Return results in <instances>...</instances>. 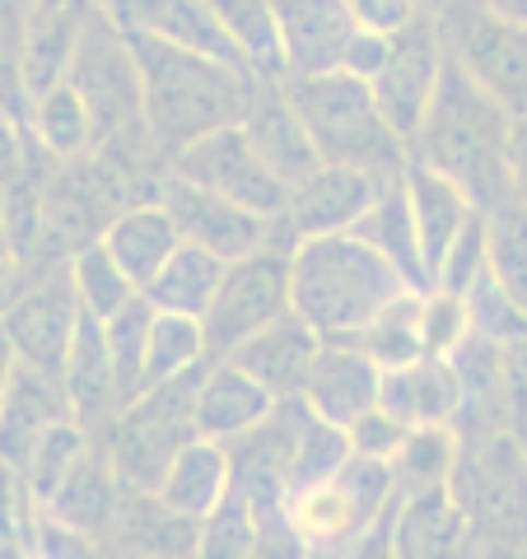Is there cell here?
I'll use <instances>...</instances> for the list:
<instances>
[{"instance_id": "obj_10", "label": "cell", "mask_w": 527, "mask_h": 559, "mask_svg": "<svg viewBox=\"0 0 527 559\" xmlns=\"http://www.w3.org/2000/svg\"><path fill=\"white\" fill-rule=\"evenodd\" d=\"M290 304V248H261L224 266L215 299L206 308V345L210 355L224 359L234 345L257 336L261 326L285 318Z\"/></svg>"}, {"instance_id": "obj_2", "label": "cell", "mask_w": 527, "mask_h": 559, "mask_svg": "<svg viewBox=\"0 0 527 559\" xmlns=\"http://www.w3.org/2000/svg\"><path fill=\"white\" fill-rule=\"evenodd\" d=\"M127 38L140 66L150 131L164 164L178 150H187L191 140H201L220 127H238L248 117L257 90L267 84L253 70L224 66L215 57H201V51L173 47L160 38H140V33H127Z\"/></svg>"}, {"instance_id": "obj_30", "label": "cell", "mask_w": 527, "mask_h": 559, "mask_svg": "<svg viewBox=\"0 0 527 559\" xmlns=\"http://www.w3.org/2000/svg\"><path fill=\"white\" fill-rule=\"evenodd\" d=\"M230 489H234L230 448L210 443V439H191L178 457H173V466L164 471V480L154 495H160L168 509H178L183 518L206 522L224 499H230Z\"/></svg>"}, {"instance_id": "obj_38", "label": "cell", "mask_w": 527, "mask_h": 559, "mask_svg": "<svg viewBox=\"0 0 527 559\" xmlns=\"http://www.w3.org/2000/svg\"><path fill=\"white\" fill-rule=\"evenodd\" d=\"M70 266V285L80 294V308L94 312L98 322H108L113 312H121L131 299H136V280L117 266V257L103 248V242H90V248H80L75 257L66 261Z\"/></svg>"}, {"instance_id": "obj_24", "label": "cell", "mask_w": 527, "mask_h": 559, "mask_svg": "<svg viewBox=\"0 0 527 559\" xmlns=\"http://www.w3.org/2000/svg\"><path fill=\"white\" fill-rule=\"evenodd\" d=\"M61 388H66L70 411H75V419L90 433H103L117 419V411L127 406L113 355H108V336H103V322L94 312L80 318V331H75V341H70V355L61 369Z\"/></svg>"}, {"instance_id": "obj_5", "label": "cell", "mask_w": 527, "mask_h": 559, "mask_svg": "<svg viewBox=\"0 0 527 559\" xmlns=\"http://www.w3.org/2000/svg\"><path fill=\"white\" fill-rule=\"evenodd\" d=\"M280 90L304 117V127L318 145L323 164L364 168L378 178H401L411 164V145L383 117L368 80L350 70H327V75H285Z\"/></svg>"}, {"instance_id": "obj_39", "label": "cell", "mask_w": 527, "mask_h": 559, "mask_svg": "<svg viewBox=\"0 0 527 559\" xmlns=\"http://www.w3.org/2000/svg\"><path fill=\"white\" fill-rule=\"evenodd\" d=\"M458 429L453 425H420L401 439L393 471H397V489L411 495V489H434V485H448L453 476V462H458Z\"/></svg>"}, {"instance_id": "obj_27", "label": "cell", "mask_w": 527, "mask_h": 559, "mask_svg": "<svg viewBox=\"0 0 527 559\" xmlns=\"http://www.w3.org/2000/svg\"><path fill=\"white\" fill-rule=\"evenodd\" d=\"M401 187H407L415 238H420V257H425V271H430V285H434V275H438V266H444L448 248L458 242V234L481 215V210L471 205V197L458 182H448L444 173H434V168L415 164V159L407 164V173H401Z\"/></svg>"}, {"instance_id": "obj_20", "label": "cell", "mask_w": 527, "mask_h": 559, "mask_svg": "<svg viewBox=\"0 0 527 559\" xmlns=\"http://www.w3.org/2000/svg\"><path fill=\"white\" fill-rule=\"evenodd\" d=\"M197 546H201V522L183 518L160 495H145V489L121 495L117 522L103 536L108 559H197Z\"/></svg>"}, {"instance_id": "obj_41", "label": "cell", "mask_w": 527, "mask_h": 559, "mask_svg": "<svg viewBox=\"0 0 527 559\" xmlns=\"http://www.w3.org/2000/svg\"><path fill=\"white\" fill-rule=\"evenodd\" d=\"M150 322H154V304L145 294L113 312L103 322V336H108V355H113V369H117V382H121V396L136 401L140 388H145V345H150Z\"/></svg>"}, {"instance_id": "obj_8", "label": "cell", "mask_w": 527, "mask_h": 559, "mask_svg": "<svg viewBox=\"0 0 527 559\" xmlns=\"http://www.w3.org/2000/svg\"><path fill=\"white\" fill-rule=\"evenodd\" d=\"M401 499L397 471L383 457H350L337 476L308 489H294L285 499V522L308 550H331V546H355L383 532Z\"/></svg>"}, {"instance_id": "obj_4", "label": "cell", "mask_w": 527, "mask_h": 559, "mask_svg": "<svg viewBox=\"0 0 527 559\" xmlns=\"http://www.w3.org/2000/svg\"><path fill=\"white\" fill-rule=\"evenodd\" d=\"M66 80L75 84V94L90 108L94 154H103V159L117 164L121 173H131V178H164L168 164L150 131L145 84H140L131 38L108 20L103 5L90 14V24L80 33V47L70 57Z\"/></svg>"}, {"instance_id": "obj_42", "label": "cell", "mask_w": 527, "mask_h": 559, "mask_svg": "<svg viewBox=\"0 0 527 559\" xmlns=\"http://www.w3.org/2000/svg\"><path fill=\"white\" fill-rule=\"evenodd\" d=\"M90 443H94V433L84 429L80 419H61V425H51L43 439H38V448H33L28 462L20 466V476L28 485V495L38 499V509L51 499V489L66 480V471L75 466L84 452H90Z\"/></svg>"}, {"instance_id": "obj_14", "label": "cell", "mask_w": 527, "mask_h": 559, "mask_svg": "<svg viewBox=\"0 0 527 559\" xmlns=\"http://www.w3.org/2000/svg\"><path fill=\"white\" fill-rule=\"evenodd\" d=\"M80 318H84V308H80L75 285H70V266H51L28 280L20 304L0 318V331H5V341L20 364L61 378L70 341H75V331H80Z\"/></svg>"}, {"instance_id": "obj_52", "label": "cell", "mask_w": 527, "mask_h": 559, "mask_svg": "<svg viewBox=\"0 0 527 559\" xmlns=\"http://www.w3.org/2000/svg\"><path fill=\"white\" fill-rule=\"evenodd\" d=\"M24 150H28V131H24L5 108H0V178H5V182L14 178V173H20Z\"/></svg>"}, {"instance_id": "obj_48", "label": "cell", "mask_w": 527, "mask_h": 559, "mask_svg": "<svg viewBox=\"0 0 527 559\" xmlns=\"http://www.w3.org/2000/svg\"><path fill=\"white\" fill-rule=\"evenodd\" d=\"M407 433H411V425H401L393 411L374 406L368 415H360L355 425H350V448H355L360 457H383V462H393Z\"/></svg>"}, {"instance_id": "obj_23", "label": "cell", "mask_w": 527, "mask_h": 559, "mask_svg": "<svg viewBox=\"0 0 527 559\" xmlns=\"http://www.w3.org/2000/svg\"><path fill=\"white\" fill-rule=\"evenodd\" d=\"M121 495H127V485H121L117 466L108 457V448L94 433L90 452L66 471V480L51 489V499L43 503V518L61 522L70 532H84V536H108V527L117 522V509H121Z\"/></svg>"}, {"instance_id": "obj_50", "label": "cell", "mask_w": 527, "mask_h": 559, "mask_svg": "<svg viewBox=\"0 0 527 559\" xmlns=\"http://www.w3.org/2000/svg\"><path fill=\"white\" fill-rule=\"evenodd\" d=\"M248 559H308V546L294 536L285 513H280V518H267L257 527V546H253Z\"/></svg>"}, {"instance_id": "obj_62", "label": "cell", "mask_w": 527, "mask_h": 559, "mask_svg": "<svg viewBox=\"0 0 527 559\" xmlns=\"http://www.w3.org/2000/svg\"><path fill=\"white\" fill-rule=\"evenodd\" d=\"M98 5H103V0H98Z\"/></svg>"}, {"instance_id": "obj_29", "label": "cell", "mask_w": 527, "mask_h": 559, "mask_svg": "<svg viewBox=\"0 0 527 559\" xmlns=\"http://www.w3.org/2000/svg\"><path fill=\"white\" fill-rule=\"evenodd\" d=\"M98 242L117 257V266L136 280V289H145L150 280L160 275L164 261L183 248V234L164 201H136L108 224V234Z\"/></svg>"}, {"instance_id": "obj_44", "label": "cell", "mask_w": 527, "mask_h": 559, "mask_svg": "<svg viewBox=\"0 0 527 559\" xmlns=\"http://www.w3.org/2000/svg\"><path fill=\"white\" fill-rule=\"evenodd\" d=\"M38 522L43 509L24 476L0 462V559H38Z\"/></svg>"}, {"instance_id": "obj_18", "label": "cell", "mask_w": 527, "mask_h": 559, "mask_svg": "<svg viewBox=\"0 0 527 559\" xmlns=\"http://www.w3.org/2000/svg\"><path fill=\"white\" fill-rule=\"evenodd\" d=\"M285 75H327L346 70V51L355 43L360 20L346 0H276Z\"/></svg>"}, {"instance_id": "obj_16", "label": "cell", "mask_w": 527, "mask_h": 559, "mask_svg": "<svg viewBox=\"0 0 527 559\" xmlns=\"http://www.w3.org/2000/svg\"><path fill=\"white\" fill-rule=\"evenodd\" d=\"M103 10H108V20L121 33L160 38V43L201 51V57L248 70V61L238 57V47L230 38V28L220 24L215 0H103Z\"/></svg>"}, {"instance_id": "obj_35", "label": "cell", "mask_w": 527, "mask_h": 559, "mask_svg": "<svg viewBox=\"0 0 527 559\" xmlns=\"http://www.w3.org/2000/svg\"><path fill=\"white\" fill-rule=\"evenodd\" d=\"M206 345V326L201 318H183V312H160L154 308V322H150V345H145V388H160V382H173L191 369L210 364ZM140 388V392H145Z\"/></svg>"}, {"instance_id": "obj_53", "label": "cell", "mask_w": 527, "mask_h": 559, "mask_svg": "<svg viewBox=\"0 0 527 559\" xmlns=\"http://www.w3.org/2000/svg\"><path fill=\"white\" fill-rule=\"evenodd\" d=\"M28 280H33V271L24 266L20 257H5V261H0V318H5V312L20 304V294L28 289Z\"/></svg>"}, {"instance_id": "obj_37", "label": "cell", "mask_w": 527, "mask_h": 559, "mask_svg": "<svg viewBox=\"0 0 527 559\" xmlns=\"http://www.w3.org/2000/svg\"><path fill=\"white\" fill-rule=\"evenodd\" d=\"M485 271L527 312V205L504 201L485 210Z\"/></svg>"}, {"instance_id": "obj_61", "label": "cell", "mask_w": 527, "mask_h": 559, "mask_svg": "<svg viewBox=\"0 0 527 559\" xmlns=\"http://www.w3.org/2000/svg\"><path fill=\"white\" fill-rule=\"evenodd\" d=\"M518 559H527V546H523V550H518Z\"/></svg>"}, {"instance_id": "obj_57", "label": "cell", "mask_w": 527, "mask_h": 559, "mask_svg": "<svg viewBox=\"0 0 527 559\" xmlns=\"http://www.w3.org/2000/svg\"><path fill=\"white\" fill-rule=\"evenodd\" d=\"M5 201H10V182L0 178V219H5Z\"/></svg>"}, {"instance_id": "obj_49", "label": "cell", "mask_w": 527, "mask_h": 559, "mask_svg": "<svg viewBox=\"0 0 527 559\" xmlns=\"http://www.w3.org/2000/svg\"><path fill=\"white\" fill-rule=\"evenodd\" d=\"M346 5L360 20V28H374L383 38H393V33L407 28L415 14H425L420 0H346Z\"/></svg>"}, {"instance_id": "obj_21", "label": "cell", "mask_w": 527, "mask_h": 559, "mask_svg": "<svg viewBox=\"0 0 527 559\" xmlns=\"http://www.w3.org/2000/svg\"><path fill=\"white\" fill-rule=\"evenodd\" d=\"M318 349H323V336L290 308L285 318H276L271 326H261L257 336L234 345L224 359L238 364L248 378H257L276 401H285V396L304 392L308 369H313V355H318Z\"/></svg>"}, {"instance_id": "obj_13", "label": "cell", "mask_w": 527, "mask_h": 559, "mask_svg": "<svg viewBox=\"0 0 527 559\" xmlns=\"http://www.w3.org/2000/svg\"><path fill=\"white\" fill-rule=\"evenodd\" d=\"M444 38H438V24H434V10L415 14V20L393 33L388 38V57L374 70L368 90H374L383 117L393 121V131L411 145V135L420 131L430 103L438 94V80H444Z\"/></svg>"}, {"instance_id": "obj_31", "label": "cell", "mask_w": 527, "mask_h": 559, "mask_svg": "<svg viewBox=\"0 0 527 559\" xmlns=\"http://www.w3.org/2000/svg\"><path fill=\"white\" fill-rule=\"evenodd\" d=\"M224 266H230L224 257L197 248V242H183V248L164 261L160 275H154L140 294H145V299L160 308V312L206 318V308H210V299H215V289H220V280H224Z\"/></svg>"}, {"instance_id": "obj_46", "label": "cell", "mask_w": 527, "mask_h": 559, "mask_svg": "<svg viewBox=\"0 0 527 559\" xmlns=\"http://www.w3.org/2000/svg\"><path fill=\"white\" fill-rule=\"evenodd\" d=\"M462 304H467L471 331H481V336L500 341V345H527V312L508 299L490 271L462 294Z\"/></svg>"}, {"instance_id": "obj_56", "label": "cell", "mask_w": 527, "mask_h": 559, "mask_svg": "<svg viewBox=\"0 0 527 559\" xmlns=\"http://www.w3.org/2000/svg\"><path fill=\"white\" fill-rule=\"evenodd\" d=\"M14 257V242H10V229H5V219H0V261Z\"/></svg>"}, {"instance_id": "obj_51", "label": "cell", "mask_w": 527, "mask_h": 559, "mask_svg": "<svg viewBox=\"0 0 527 559\" xmlns=\"http://www.w3.org/2000/svg\"><path fill=\"white\" fill-rule=\"evenodd\" d=\"M508 197L527 205V112L514 117L508 131Z\"/></svg>"}, {"instance_id": "obj_7", "label": "cell", "mask_w": 527, "mask_h": 559, "mask_svg": "<svg viewBox=\"0 0 527 559\" xmlns=\"http://www.w3.org/2000/svg\"><path fill=\"white\" fill-rule=\"evenodd\" d=\"M201 369H191L160 388H145L136 401L117 411V419L98 433L108 457L117 466V476L127 489H145L154 495L164 480V471L173 466V457L197 439V388H201Z\"/></svg>"}, {"instance_id": "obj_33", "label": "cell", "mask_w": 527, "mask_h": 559, "mask_svg": "<svg viewBox=\"0 0 527 559\" xmlns=\"http://www.w3.org/2000/svg\"><path fill=\"white\" fill-rule=\"evenodd\" d=\"M220 24L230 28L238 57L257 80H285V47H280L276 0H215Z\"/></svg>"}, {"instance_id": "obj_60", "label": "cell", "mask_w": 527, "mask_h": 559, "mask_svg": "<svg viewBox=\"0 0 527 559\" xmlns=\"http://www.w3.org/2000/svg\"><path fill=\"white\" fill-rule=\"evenodd\" d=\"M420 5H425V10H438V5H444V0H420Z\"/></svg>"}, {"instance_id": "obj_1", "label": "cell", "mask_w": 527, "mask_h": 559, "mask_svg": "<svg viewBox=\"0 0 527 559\" xmlns=\"http://www.w3.org/2000/svg\"><path fill=\"white\" fill-rule=\"evenodd\" d=\"M411 289V280L355 229L298 238L290 248V304L323 341H355Z\"/></svg>"}, {"instance_id": "obj_59", "label": "cell", "mask_w": 527, "mask_h": 559, "mask_svg": "<svg viewBox=\"0 0 527 559\" xmlns=\"http://www.w3.org/2000/svg\"><path fill=\"white\" fill-rule=\"evenodd\" d=\"M518 433H523V448H527V406H523V415H518Z\"/></svg>"}, {"instance_id": "obj_15", "label": "cell", "mask_w": 527, "mask_h": 559, "mask_svg": "<svg viewBox=\"0 0 527 559\" xmlns=\"http://www.w3.org/2000/svg\"><path fill=\"white\" fill-rule=\"evenodd\" d=\"M388 182L397 178H378V173L346 168V164H323L313 178H304L290 191V205H285L290 242L360 229V219L374 210V201L383 197Z\"/></svg>"}, {"instance_id": "obj_22", "label": "cell", "mask_w": 527, "mask_h": 559, "mask_svg": "<svg viewBox=\"0 0 527 559\" xmlns=\"http://www.w3.org/2000/svg\"><path fill=\"white\" fill-rule=\"evenodd\" d=\"M243 131H248L253 150L267 159V168L290 191L323 168V154H318V145H313L304 117L294 112V103L285 98V90H280V80H267L257 90L248 117H243Z\"/></svg>"}, {"instance_id": "obj_19", "label": "cell", "mask_w": 527, "mask_h": 559, "mask_svg": "<svg viewBox=\"0 0 527 559\" xmlns=\"http://www.w3.org/2000/svg\"><path fill=\"white\" fill-rule=\"evenodd\" d=\"M383 396V369L378 359H368L360 345L350 341H323V349L313 355V369L298 401L331 425L350 429L360 415H368Z\"/></svg>"}, {"instance_id": "obj_55", "label": "cell", "mask_w": 527, "mask_h": 559, "mask_svg": "<svg viewBox=\"0 0 527 559\" xmlns=\"http://www.w3.org/2000/svg\"><path fill=\"white\" fill-rule=\"evenodd\" d=\"M490 10H500V14H508V20H523L527 24V0H485Z\"/></svg>"}, {"instance_id": "obj_36", "label": "cell", "mask_w": 527, "mask_h": 559, "mask_svg": "<svg viewBox=\"0 0 527 559\" xmlns=\"http://www.w3.org/2000/svg\"><path fill=\"white\" fill-rule=\"evenodd\" d=\"M425 299L430 294H415V289L401 294V299L368 331H360L350 345H360L368 359H378V369H401V364L430 355L425 349Z\"/></svg>"}, {"instance_id": "obj_45", "label": "cell", "mask_w": 527, "mask_h": 559, "mask_svg": "<svg viewBox=\"0 0 527 559\" xmlns=\"http://www.w3.org/2000/svg\"><path fill=\"white\" fill-rule=\"evenodd\" d=\"M257 513L253 503L230 489V499L220 503L215 513L201 522V546H197V559H248L253 546H257Z\"/></svg>"}, {"instance_id": "obj_6", "label": "cell", "mask_w": 527, "mask_h": 559, "mask_svg": "<svg viewBox=\"0 0 527 559\" xmlns=\"http://www.w3.org/2000/svg\"><path fill=\"white\" fill-rule=\"evenodd\" d=\"M458 462L448 476V495L458 499L471 532L485 550L527 546V448L518 429L458 433Z\"/></svg>"}, {"instance_id": "obj_26", "label": "cell", "mask_w": 527, "mask_h": 559, "mask_svg": "<svg viewBox=\"0 0 527 559\" xmlns=\"http://www.w3.org/2000/svg\"><path fill=\"white\" fill-rule=\"evenodd\" d=\"M61 419H75L61 378L38 373V369H28V364H14L5 401H0V462L20 471L43 433L51 425H61Z\"/></svg>"}, {"instance_id": "obj_58", "label": "cell", "mask_w": 527, "mask_h": 559, "mask_svg": "<svg viewBox=\"0 0 527 559\" xmlns=\"http://www.w3.org/2000/svg\"><path fill=\"white\" fill-rule=\"evenodd\" d=\"M481 559H518V555H514V550H485Z\"/></svg>"}, {"instance_id": "obj_34", "label": "cell", "mask_w": 527, "mask_h": 559, "mask_svg": "<svg viewBox=\"0 0 527 559\" xmlns=\"http://www.w3.org/2000/svg\"><path fill=\"white\" fill-rule=\"evenodd\" d=\"M28 135L38 140L51 159H75V154L94 150V121H90L84 98L75 94V84L61 80V84H51L43 98H33Z\"/></svg>"}, {"instance_id": "obj_17", "label": "cell", "mask_w": 527, "mask_h": 559, "mask_svg": "<svg viewBox=\"0 0 527 559\" xmlns=\"http://www.w3.org/2000/svg\"><path fill=\"white\" fill-rule=\"evenodd\" d=\"M388 550L393 559H481L485 546L471 532L467 513L448 485L434 489H411L397 499L388 518Z\"/></svg>"}, {"instance_id": "obj_25", "label": "cell", "mask_w": 527, "mask_h": 559, "mask_svg": "<svg viewBox=\"0 0 527 559\" xmlns=\"http://www.w3.org/2000/svg\"><path fill=\"white\" fill-rule=\"evenodd\" d=\"M383 411H393L401 425H453L462 415V378L453 355H420L401 369H383Z\"/></svg>"}, {"instance_id": "obj_43", "label": "cell", "mask_w": 527, "mask_h": 559, "mask_svg": "<svg viewBox=\"0 0 527 559\" xmlns=\"http://www.w3.org/2000/svg\"><path fill=\"white\" fill-rule=\"evenodd\" d=\"M33 0H0V108L28 131V90H24V43H28Z\"/></svg>"}, {"instance_id": "obj_3", "label": "cell", "mask_w": 527, "mask_h": 559, "mask_svg": "<svg viewBox=\"0 0 527 559\" xmlns=\"http://www.w3.org/2000/svg\"><path fill=\"white\" fill-rule=\"evenodd\" d=\"M508 131H514V112L448 61L430 112L411 135V159L458 182L477 210H495L514 201L508 197Z\"/></svg>"}, {"instance_id": "obj_11", "label": "cell", "mask_w": 527, "mask_h": 559, "mask_svg": "<svg viewBox=\"0 0 527 559\" xmlns=\"http://www.w3.org/2000/svg\"><path fill=\"white\" fill-rule=\"evenodd\" d=\"M168 173H178V178L215 191V197H230L238 205H248L267 219H285L290 187L280 182L267 168V159L253 150L243 121L238 127H220V131H210L201 140H191L187 150H178L168 159Z\"/></svg>"}, {"instance_id": "obj_40", "label": "cell", "mask_w": 527, "mask_h": 559, "mask_svg": "<svg viewBox=\"0 0 527 559\" xmlns=\"http://www.w3.org/2000/svg\"><path fill=\"white\" fill-rule=\"evenodd\" d=\"M350 457H355V448H350V429L331 425V419H318L308 411L304 425H298V439H294V457H290V495L294 489L331 480Z\"/></svg>"}, {"instance_id": "obj_32", "label": "cell", "mask_w": 527, "mask_h": 559, "mask_svg": "<svg viewBox=\"0 0 527 559\" xmlns=\"http://www.w3.org/2000/svg\"><path fill=\"white\" fill-rule=\"evenodd\" d=\"M360 238H368L374 248L393 261V266L411 280L420 294H434L430 285V271H425V257H420V238H415V219H411V201H407V187L388 182L383 187V197L374 201V210L360 219Z\"/></svg>"}, {"instance_id": "obj_9", "label": "cell", "mask_w": 527, "mask_h": 559, "mask_svg": "<svg viewBox=\"0 0 527 559\" xmlns=\"http://www.w3.org/2000/svg\"><path fill=\"white\" fill-rule=\"evenodd\" d=\"M444 57L471 84L504 103L514 117L527 112V24L490 10L485 0H444L434 10Z\"/></svg>"}, {"instance_id": "obj_54", "label": "cell", "mask_w": 527, "mask_h": 559, "mask_svg": "<svg viewBox=\"0 0 527 559\" xmlns=\"http://www.w3.org/2000/svg\"><path fill=\"white\" fill-rule=\"evenodd\" d=\"M14 349H10V341H5V331H0V401H5V388H10V378H14Z\"/></svg>"}, {"instance_id": "obj_28", "label": "cell", "mask_w": 527, "mask_h": 559, "mask_svg": "<svg viewBox=\"0 0 527 559\" xmlns=\"http://www.w3.org/2000/svg\"><path fill=\"white\" fill-rule=\"evenodd\" d=\"M276 411V396L230 359H210L197 388V439L234 443Z\"/></svg>"}, {"instance_id": "obj_47", "label": "cell", "mask_w": 527, "mask_h": 559, "mask_svg": "<svg viewBox=\"0 0 527 559\" xmlns=\"http://www.w3.org/2000/svg\"><path fill=\"white\" fill-rule=\"evenodd\" d=\"M481 275H485V210L467 224V229L458 234V242L448 248L444 266H438V275H434V289L438 294H453V299H462V294L477 285Z\"/></svg>"}, {"instance_id": "obj_12", "label": "cell", "mask_w": 527, "mask_h": 559, "mask_svg": "<svg viewBox=\"0 0 527 559\" xmlns=\"http://www.w3.org/2000/svg\"><path fill=\"white\" fill-rule=\"evenodd\" d=\"M160 201L168 205V215L178 219L183 242H197V248L215 252L224 261H238L261 248H294L285 234V219H267L230 197H215V191L178 178V173H164Z\"/></svg>"}]
</instances>
